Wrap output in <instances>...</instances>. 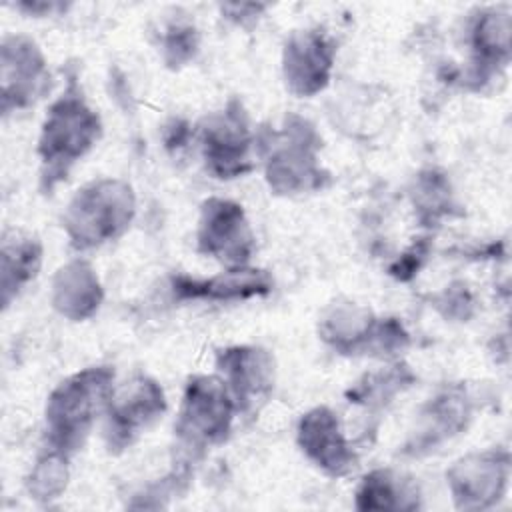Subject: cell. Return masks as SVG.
<instances>
[{"mask_svg":"<svg viewBox=\"0 0 512 512\" xmlns=\"http://www.w3.org/2000/svg\"><path fill=\"white\" fill-rule=\"evenodd\" d=\"M114 370L86 368L64 380L48 398L46 428L50 448L68 454L82 446L96 416L112 398Z\"/></svg>","mask_w":512,"mask_h":512,"instance_id":"6da1fadb","label":"cell"},{"mask_svg":"<svg viewBox=\"0 0 512 512\" xmlns=\"http://www.w3.org/2000/svg\"><path fill=\"white\" fill-rule=\"evenodd\" d=\"M100 134L98 114L92 112L78 92H66L52 104L40 134L42 178L48 188L66 176L68 168L84 156Z\"/></svg>","mask_w":512,"mask_h":512,"instance_id":"7a4b0ae2","label":"cell"},{"mask_svg":"<svg viewBox=\"0 0 512 512\" xmlns=\"http://www.w3.org/2000/svg\"><path fill=\"white\" fill-rule=\"evenodd\" d=\"M132 214L134 196L130 186L118 180H100L78 190L64 224L72 246L90 248L120 236Z\"/></svg>","mask_w":512,"mask_h":512,"instance_id":"3957f363","label":"cell"},{"mask_svg":"<svg viewBox=\"0 0 512 512\" xmlns=\"http://www.w3.org/2000/svg\"><path fill=\"white\" fill-rule=\"evenodd\" d=\"M234 408V398L224 380L214 376H196L186 386L176 432L194 448L216 444L226 438Z\"/></svg>","mask_w":512,"mask_h":512,"instance_id":"277c9868","label":"cell"},{"mask_svg":"<svg viewBox=\"0 0 512 512\" xmlns=\"http://www.w3.org/2000/svg\"><path fill=\"white\" fill-rule=\"evenodd\" d=\"M254 236L242 206L232 200L210 198L202 206L198 250L230 266H244L252 254Z\"/></svg>","mask_w":512,"mask_h":512,"instance_id":"5b68a950","label":"cell"},{"mask_svg":"<svg viewBox=\"0 0 512 512\" xmlns=\"http://www.w3.org/2000/svg\"><path fill=\"white\" fill-rule=\"evenodd\" d=\"M282 142L268 160V180L278 192H300L320 186V168L316 166L314 130L304 122L288 124L280 134Z\"/></svg>","mask_w":512,"mask_h":512,"instance_id":"8992f818","label":"cell"},{"mask_svg":"<svg viewBox=\"0 0 512 512\" xmlns=\"http://www.w3.org/2000/svg\"><path fill=\"white\" fill-rule=\"evenodd\" d=\"M202 148L210 172L218 178H234L250 170V132L240 106L232 104L222 114L206 118Z\"/></svg>","mask_w":512,"mask_h":512,"instance_id":"52a82bcc","label":"cell"},{"mask_svg":"<svg viewBox=\"0 0 512 512\" xmlns=\"http://www.w3.org/2000/svg\"><path fill=\"white\" fill-rule=\"evenodd\" d=\"M166 408L162 388L150 378H136L118 392H112L108 402V444L122 448L130 444L142 428L152 424Z\"/></svg>","mask_w":512,"mask_h":512,"instance_id":"ba28073f","label":"cell"},{"mask_svg":"<svg viewBox=\"0 0 512 512\" xmlns=\"http://www.w3.org/2000/svg\"><path fill=\"white\" fill-rule=\"evenodd\" d=\"M506 452H484L462 458L448 472L450 490L458 508H486L494 504L508 482Z\"/></svg>","mask_w":512,"mask_h":512,"instance_id":"9c48e42d","label":"cell"},{"mask_svg":"<svg viewBox=\"0 0 512 512\" xmlns=\"http://www.w3.org/2000/svg\"><path fill=\"white\" fill-rule=\"evenodd\" d=\"M334 44L322 30H302L290 36L284 48V76L298 96L320 92L332 72Z\"/></svg>","mask_w":512,"mask_h":512,"instance_id":"30bf717a","label":"cell"},{"mask_svg":"<svg viewBox=\"0 0 512 512\" xmlns=\"http://www.w3.org/2000/svg\"><path fill=\"white\" fill-rule=\"evenodd\" d=\"M48 84L44 58L28 38H6L2 44L4 112L34 102Z\"/></svg>","mask_w":512,"mask_h":512,"instance_id":"8fae6325","label":"cell"},{"mask_svg":"<svg viewBox=\"0 0 512 512\" xmlns=\"http://www.w3.org/2000/svg\"><path fill=\"white\" fill-rule=\"evenodd\" d=\"M298 442L306 456L332 476H342L354 466L356 458L342 436L338 418L324 406L310 410L300 420Z\"/></svg>","mask_w":512,"mask_h":512,"instance_id":"7c38bea8","label":"cell"},{"mask_svg":"<svg viewBox=\"0 0 512 512\" xmlns=\"http://www.w3.org/2000/svg\"><path fill=\"white\" fill-rule=\"evenodd\" d=\"M218 368L236 408H248L272 388V358L260 348H228L218 354Z\"/></svg>","mask_w":512,"mask_h":512,"instance_id":"4fadbf2b","label":"cell"},{"mask_svg":"<svg viewBox=\"0 0 512 512\" xmlns=\"http://www.w3.org/2000/svg\"><path fill=\"white\" fill-rule=\"evenodd\" d=\"M272 280L262 270L230 268L208 280H194L188 276L174 278V292L182 298H208V300H234L268 294Z\"/></svg>","mask_w":512,"mask_h":512,"instance_id":"5bb4252c","label":"cell"},{"mask_svg":"<svg viewBox=\"0 0 512 512\" xmlns=\"http://www.w3.org/2000/svg\"><path fill=\"white\" fill-rule=\"evenodd\" d=\"M100 302V286L92 268L84 262H72L62 268L54 282V306L78 320L90 316Z\"/></svg>","mask_w":512,"mask_h":512,"instance_id":"9a60e30c","label":"cell"},{"mask_svg":"<svg viewBox=\"0 0 512 512\" xmlns=\"http://www.w3.org/2000/svg\"><path fill=\"white\" fill-rule=\"evenodd\" d=\"M42 260V248L32 238H6L2 246V300L8 306L10 298L36 276Z\"/></svg>","mask_w":512,"mask_h":512,"instance_id":"2e32d148","label":"cell"},{"mask_svg":"<svg viewBox=\"0 0 512 512\" xmlns=\"http://www.w3.org/2000/svg\"><path fill=\"white\" fill-rule=\"evenodd\" d=\"M472 44L476 50L478 66L492 68L494 64L506 62L508 48H510L508 12H498V10L484 12L474 26Z\"/></svg>","mask_w":512,"mask_h":512,"instance_id":"e0dca14e","label":"cell"},{"mask_svg":"<svg viewBox=\"0 0 512 512\" xmlns=\"http://www.w3.org/2000/svg\"><path fill=\"white\" fill-rule=\"evenodd\" d=\"M408 498H414L406 486H400L398 478L388 470H374L368 474L356 494V506L360 510H394L416 508Z\"/></svg>","mask_w":512,"mask_h":512,"instance_id":"ac0fdd59","label":"cell"},{"mask_svg":"<svg viewBox=\"0 0 512 512\" xmlns=\"http://www.w3.org/2000/svg\"><path fill=\"white\" fill-rule=\"evenodd\" d=\"M426 416H430V426H426L420 442L434 446L438 440L454 434L456 430H460L464 426L468 408L460 394L446 392L430 404Z\"/></svg>","mask_w":512,"mask_h":512,"instance_id":"d6986e66","label":"cell"},{"mask_svg":"<svg viewBox=\"0 0 512 512\" xmlns=\"http://www.w3.org/2000/svg\"><path fill=\"white\" fill-rule=\"evenodd\" d=\"M66 454L50 448L48 456L38 460L32 476H30V492L36 498H56L66 486Z\"/></svg>","mask_w":512,"mask_h":512,"instance_id":"ffe728a7","label":"cell"},{"mask_svg":"<svg viewBox=\"0 0 512 512\" xmlns=\"http://www.w3.org/2000/svg\"><path fill=\"white\" fill-rule=\"evenodd\" d=\"M194 36H196L194 28H190V26H186V28L176 26V28L170 30V34L166 38V52L174 54L170 62L180 64V62H184L192 56V52L196 48V38Z\"/></svg>","mask_w":512,"mask_h":512,"instance_id":"44dd1931","label":"cell"},{"mask_svg":"<svg viewBox=\"0 0 512 512\" xmlns=\"http://www.w3.org/2000/svg\"><path fill=\"white\" fill-rule=\"evenodd\" d=\"M396 382H400V380H398V376H396L394 380H390V384H396ZM390 384H384V386H390ZM370 388H372V390H376V392H380V386H374V384H370Z\"/></svg>","mask_w":512,"mask_h":512,"instance_id":"7402d4cb","label":"cell"}]
</instances>
